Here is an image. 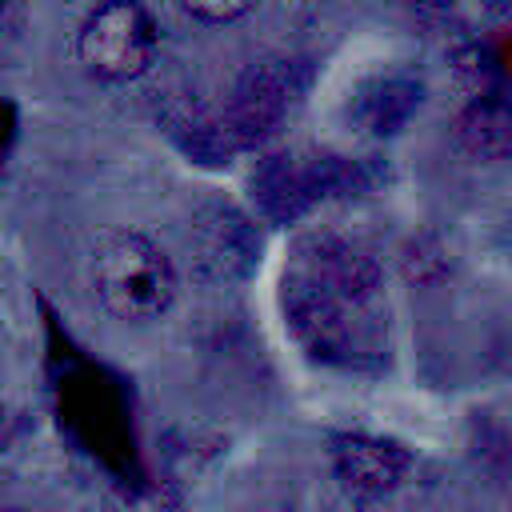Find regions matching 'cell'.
Instances as JSON below:
<instances>
[{"label":"cell","mask_w":512,"mask_h":512,"mask_svg":"<svg viewBox=\"0 0 512 512\" xmlns=\"http://www.w3.org/2000/svg\"><path fill=\"white\" fill-rule=\"evenodd\" d=\"M88 288L108 316L124 324H148L172 308L180 276L172 256L152 236L108 228L88 252Z\"/></svg>","instance_id":"cell-1"},{"label":"cell","mask_w":512,"mask_h":512,"mask_svg":"<svg viewBox=\"0 0 512 512\" xmlns=\"http://www.w3.org/2000/svg\"><path fill=\"white\" fill-rule=\"evenodd\" d=\"M160 28L140 0H100L76 28V64L100 84H132L156 64Z\"/></svg>","instance_id":"cell-2"},{"label":"cell","mask_w":512,"mask_h":512,"mask_svg":"<svg viewBox=\"0 0 512 512\" xmlns=\"http://www.w3.org/2000/svg\"><path fill=\"white\" fill-rule=\"evenodd\" d=\"M328 460L336 480L364 500L388 496L392 488H400L404 472H408V452L396 440L372 436V432H340L328 444Z\"/></svg>","instance_id":"cell-3"},{"label":"cell","mask_w":512,"mask_h":512,"mask_svg":"<svg viewBox=\"0 0 512 512\" xmlns=\"http://www.w3.org/2000/svg\"><path fill=\"white\" fill-rule=\"evenodd\" d=\"M456 144L476 160L512 156V108L500 100H472L456 116Z\"/></svg>","instance_id":"cell-4"},{"label":"cell","mask_w":512,"mask_h":512,"mask_svg":"<svg viewBox=\"0 0 512 512\" xmlns=\"http://www.w3.org/2000/svg\"><path fill=\"white\" fill-rule=\"evenodd\" d=\"M180 8L200 24H236L256 8V0H180Z\"/></svg>","instance_id":"cell-5"},{"label":"cell","mask_w":512,"mask_h":512,"mask_svg":"<svg viewBox=\"0 0 512 512\" xmlns=\"http://www.w3.org/2000/svg\"><path fill=\"white\" fill-rule=\"evenodd\" d=\"M12 8H16V0H0V28L8 24V16H12Z\"/></svg>","instance_id":"cell-6"},{"label":"cell","mask_w":512,"mask_h":512,"mask_svg":"<svg viewBox=\"0 0 512 512\" xmlns=\"http://www.w3.org/2000/svg\"><path fill=\"white\" fill-rule=\"evenodd\" d=\"M0 512H24V508H0Z\"/></svg>","instance_id":"cell-7"}]
</instances>
